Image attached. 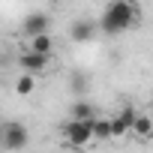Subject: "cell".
<instances>
[{
	"label": "cell",
	"mask_w": 153,
	"mask_h": 153,
	"mask_svg": "<svg viewBox=\"0 0 153 153\" xmlns=\"http://www.w3.org/2000/svg\"><path fill=\"white\" fill-rule=\"evenodd\" d=\"M138 18H141V12H138V6L132 3V0H114V3L105 6V12H102L96 27L102 33H108V36H117V33L129 30Z\"/></svg>",
	"instance_id": "6da1fadb"
},
{
	"label": "cell",
	"mask_w": 153,
	"mask_h": 153,
	"mask_svg": "<svg viewBox=\"0 0 153 153\" xmlns=\"http://www.w3.org/2000/svg\"><path fill=\"white\" fill-rule=\"evenodd\" d=\"M93 120H96V117H87V120L69 117V120L63 123V138H66V144H69V147H84V144H90V138H93Z\"/></svg>",
	"instance_id": "7a4b0ae2"
},
{
	"label": "cell",
	"mask_w": 153,
	"mask_h": 153,
	"mask_svg": "<svg viewBox=\"0 0 153 153\" xmlns=\"http://www.w3.org/2000/svg\"><path fill=\"white\" fill-rule=\"evenodd\" d=\"M27 141H30V132L24 123H6V126L0 123V144L3 147L21 150V147H27Z\"/></svg>",
	"instance_id": "3957f363"
},
{
	"label": "cell",
	"mask_w": 153,
	"mask_h": 153,
	"mask_svg": "<svg viewBox=\"0 0 153 153\" xmlns=\"http://www.w3.org/2000/svg\"><path fill=\"white\" fill-rule=\"evenodd\" d=\"M18 63H21V69L24 72H45L48 66H51V54H39V51H33V48H27L21 57H18Z\"/></svg>",
	"instance_id": "277c9868"
},
{
	"label": "cell",
	"mask_w": 153,
	"mask_h": 153,
	"mask_svg": "<svg viewBox=\"0 0 153 153\" xmlns=\"http://www.w3.org/2000/svg\"><path fill=\"white\" fill-rule=\"evenodd\" d=\"M48 27H51V18H48V12H30V15L24 18V24H21V30H24L27 36L45 33Z\"/></svg>",
	"instance_id": "5b68a950"
},
{
	"label": "cell",
	"mask_w": 153,
	"mask_h": 153,
	"mask_svg": "<svg viewBox=\"0 0 153 153\" xmlns=\"http://www.w3.org/2000/svg\"><path fill=\"white\" fill-rule=\"evenodd\" d=\"M69 36H72L75 42H90V39L96 36V21H90V18H78V21L69 27Z\"/></svg>",
	"instance_id": "8992f818"
},
{
	"label": "cell",
	"mask_w": 153,
	"mask_h": 153,
	"mask_svg": "<svg viewBox=\"0 0 153 153\" xmlns=\"http://www.w3.org/2000/svg\"><path fill=\"white\" fill-rule=\"evenodd\" d=\"M132 117H135V108H123L117 117H111L108 123H111V138H120V135H126L129 132V126H132Z\"/></svg>",
	"instance_id": "52a82bcc"
},
{
	"label": "cell",
	"mask_w": 153,
	"mask_h": 153,
	"mask_svg": "<svg viewBox=\"0 0 153 153\" xmlns=\"http://www.w3.org/2000/svg\"><path fill=\"white\" fill-rule=\"evenodd\" d=\"M129 132H135V135H141V138H150V135H153V120H150V114H138V111H135Z\"/></svg>",
	"instance_id": "ba28073f"
},
{
	"label": "cell",
	"mask_w": 153,
	"mask_h": 153,
	"mask_svg": "<svg viewBox=\"0 0 153 153\" xmlns=\"http://www.w3.org/2000/svg\"><path fill=\"white\" fill-rule=\"evenodd\" d=\"M30 48H33V51H39V54H51V51H54V39H51V33L45 30V33L30 36Z\"/></svg>",
	"instance_id": "9c48e42d"
},
{
	"label": "cell",
	"mask_w": 153,
	"mask_h": 153,
	"mask_svg": "<svg viewBox=\"0 0 153 153\" xmlns=\"http://www.w3.org/2000/svg\"><path fill=\"white\" fill-rule=\"evenodd\" d=\"M72 117H78V120H87V117H96V108L90 99H78V102H72Z\"/></svg>",
	"instance_id": "30bf717a"
},
{
	"label": "cell",
	"mask_w": 153,
	"mask_h": 153,
	"mask_svg": "<svg viewBox=\"0 0 153 153\" xmlns=\"http://www.w3.org/2000/svg\"><path fill=\"white\" fill-rule=\"evenodd\" d=\"M33 90H36V78H33V72H24L21 78L15 81V93H18V96H30Z\"/></svg>",
	"instance_id": "8fae6325"
},
{
	"label": "cell",
	"mask_w": 153,
	"mask_h": 153,
	"mask_svg": "<svg viewBox=\"0 0 153 153\" xmlns=\"http://www.w3.org/2000/svg\"><path fill=\"white\" fill-rule=\"evenodd\" d=\"M93 138H111V123L108 120H93Z\"/></svg>",
	"instance_id": "7c38bea8"
},
{
	"label": "cell",
	"mask_w": 153,
	"mask_h": 153,
	"mask_svg": "<svg viewBox=\"0 0 153 153\" xmlns=\"http://www.w3.org/2000/svg\"><path fill=\"white\" fill-rule=\"evenodd\" d=\"M147 114H150V120H153V102H150V111H147Z\"/></svg>",
	"instance_id": "4fadbf2b"
}]
</instances>
